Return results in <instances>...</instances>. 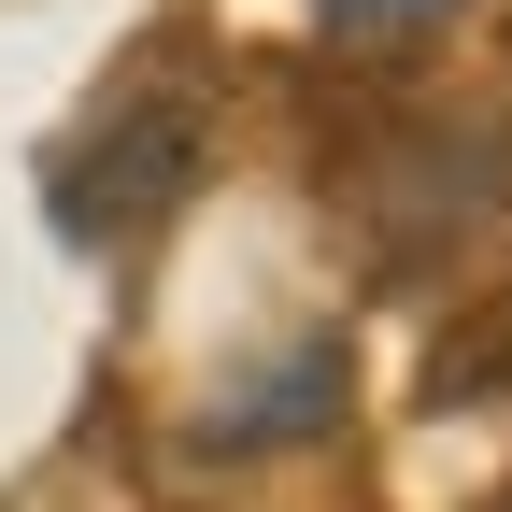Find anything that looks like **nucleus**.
Returning <instances> with one entry per match:
<instances>
[{"label": "nucleus", "mask_w": 512, "mask_h": 512, "mask_svg": "<svg viewBox=\"0 0 512 512\" xmlns=\"http://www.w3.org/2000/svg\"><path fill=\"white\" fill-rule=\"evenodd\" d=\"M484 512H512V498H484Z\"/></svg>", "instance_id": "obj_4"}, {"label": "nucleus", "mask_w": 512, "mask_h": 512, "mask_svg": "<svg viewBox=\"0 0 512 512\" xmlns=\"http://www.w3.org/2000/svg\"><path fill=\"white\" fill-rule=\"evenodd\" d=\"M185 185H200V100L185 86H114L72 143H57V171H43V200H57V228L72 242H143L157 214H185Z\"/></svg>", "instance_id": "obj_1"}, {"label": "nucleus", "mask_w": 512, "mask_h": 512, "mask_svg": "<svg viewBox=\"0 0 512 512\" xmlns=\"http://www.w3.org/2000/svg\"><path fill=\"white\" fill-rule=\"evenodd\" d=\"M342 29H427V15H456V0H328Z\"/></svg>", "instance_id": "obj_3"}, {"label": "nucleus", "mask_w": 512, "mask_h": 512, "mask_svg": "<svg viewBox=\"0 0 512 512\" xmlns=\"http://www.w3.org/2000/svg\"><path fill=\"white\" fill-rule=\"evenodd\" d=\"M328 413H342V342H285L242 399L200 413V441H228V456H242V441H299V427H328Z\"/></svg>", "instance_id": "obj_2"}]
</instances>
